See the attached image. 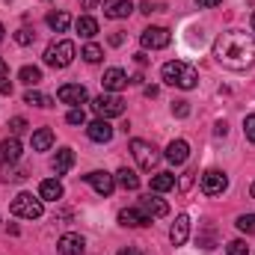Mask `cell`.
Instances as JSON below:
<instances>
[{"instance_id": "6da1fadb", "label": "cell", "mask_w": 255, "mask_h": 255, "mask_svg": "<svg viewBox=\"0 0 255 255\" xmlns=\"http://www.w3.org/2000/svg\"><path fill=\"white\" fill-rule=\"evenodd\" d=\"M214 57L220 65L232 71H244L255 60V39L244 30H229L214 42Z\"/></svg>"}, {"instance_id": "7a4b0ae2", "label": "cell", "mask_w": 255, "mask_h": 255, "mask_svg": "<svg viewBox=\"0 0 255 255\" xmlns=\"http://www.w3.org/2000/svg\"><path fill=\"white\" fill-rule=\"evenodd\" d=\"M160 77H163V83L178 86V89H193V86L199 83V71H196L190 63H181V60L166 63L160 68Z\"/></svg>"}, {"instance_id": "3957f363", "label": "cell", "mask_w": 255, "mask_h": 255, "mask_svg": "<svg viewBox=\"0 0 255 255\" xmlns=\"http://www.w3.org/2000/svg\"><path fill=\"white\" fill-rule=\"evenodd\" d=\"M9 211H12L15 217H21V220H39L45 208H42V199H36L33 193H18V196L12 199Z\"/></svg>"}, {"instance_id": "277c9868", "label": "cell", "mask_w": 255, "mask_h": 255, "mask_svg": "<svg viewBox=\"0 0 255 255\" xmlns=\"http://www.w3.org/2000/svg\"><path fill=\"white\" fill-rule=\"evenodd\" d=\"M71 60H74V42H68V39L51 42L45 48V65H51V68H65V65H71Z\"/></svg>"}, {"instance_id": "5b68a950", "label": "cell", "mask_w": 255, "mask_h": 255, "mask_svg": "<svg viewBox=\"0 0 255 255\" xmlns=\"http://www.w3.org/2000/svg\"><path fill=\"white\" fill-rule=\"evenodd\" d=\"M130 154L139 163V169H154L157 160H160V151L151 142H145V139H130Z\"/></svg>"}, {"instance_id": "8992f818", "label": "cell", "mask_w": 255, "mask_h": 255, "mask_svg": "<svg viewBox=\"0 0 255 255\" xmlns=\"http://www.w3.org/2000/svg\"><path fill=\"white\" fill-rule=\"evenodd\" d=\"M92 110L101 119H113V116H122L125 113V101L119 95H98V98H92Z\"/></svg>"}, {"instance_id": "52a82bcc", "label": "cell", "mask_w": 255, "mask_h": 255, "mask_svg": "<svg viewBox=\"0 0 255 255\" xmlns=\"http://www.w3.org/2000/svg\"><path fill=\"white\" fill-rule=\"evenodd\" d=\"M139 42H142V48L160 51V48H166V45L172 42V33H169L166 27H145V30L139 33Z\"/></svg>"}, {"instance_id": "ba28073f", "label": "cell", "mask_w": 255, "mask_h": 255, "mask_svg": "<svg viewBox=\"0 0 255 255\" xmlns=\"http://www.w3.org/2000/svg\"><path fill=\"white\" fill-rule=\"evenodd\" d=\"M202 193L205 196H220V193L229 187V175L226 172H220V169H208V172H202Z\"/></svg>"}, {"instance_id": "9c48e42d", "label": "cell", "mask_w": 255, "mask_h": 255, "mask_svg": "<svg viewBox=\"0 0 255 255\" xmlns=\"http://www.w3.org/2000/svg\"><path fill=\"white\" fill-rule=\"evenodd\" d=\"M86 178V184H92L98 196H110V193L116 190V175H110V172H89V175H83Z\"/></svg>"}, {"instance_id": "30bf717a", "label": "cell", "mask_w": 255, "mask_h": 255, "mask_svg": "<svg viewBox=\"0 0 255 255\" xmlns=\"http://www.w3.org/2000/svg\"><path fill=\"white\" fill-rule=\"evenodd\" d=\"M57 98L63 101V104H71V107H80L83 101H86V86H80V83H65L57 89Z\"/></svg>"}, {"instance_id": "8fae6325", "label": "cell", "mask_w": 255, "mask_h": 255, "mask_svg": "<svg viewBox=\"0 0 255 255\" xmlns=\"http://www.w3.org/2000/svg\"><path fill=\"white\" fill-rule=\"evenodd\" d=\"M128 83H130V77H128L122 68H107V71H104V77H101L104 92H122Z\"/></svg>"}, {"instance_id": "7c38bea8", "label": "cell", "mask_w": 255, "mask_h": 255, "mask_svg": "<svg viewBox=\"0 0 255 255\" xmlns=\"http://www.w3.org/2000/svg\"><path fill=\"white\" fill-rule=\"evenodd\" d=\"M83 250H86V241L80 235H74V232H68L57 241V253L60 255H83Z\"/></svg>"}, {"instance_id": "4fadbf2b", "label": "cell", "mask_w": 255, "mask_h": 255, "mask_svg": "<svg viewBox=\"0 0 255 255\" xmlns=\"http://www.w3.org/2000/svg\"><path fill=\"white\" fill-rule=\"evenodd\" d=\"M187 238H190V217H187V214H178L175 223H172V229H169V241H172L175 247H184Z\"/></svg>"}, {"instance_id": "5bb4252c", "label": "cell", "mask_w": 255, "mask_h": 255, "mask_svg": "<svg viewBox=\"0 0 255 255\" xmlns=\"http://www.w3.org/2000/svg\"><path fill=\"white\" fill-rule=\"evenodd\" d=\"M119 223L130 226V229H142V226H151V217L142 208H125V211H119Z\"/></svg>"}, {"instance_id": "9a60e30c", "label": "cell", "mask_w": 255, "mask_h": 255, "mask_svg": "<svg viewBox=\"0 0 255 255\" xmlns=\"http://www.w3.org/2000/svg\"><path fill=\"white\" fill-rule=\"evenodd\" d=\"M18 157H21V142H18V136H6V139H0V166H6V163H18Z\"/></svg>"}, {"instance_id": "2e32d148", "label": "cell", "mask_w": 255, "mask_h": 255, "mask_svg": "<svg viewBox=\"0 0 255 255\" xmlns=\"http://www.w3.org/2000/svg\"><path fill=\"white\" fill-rule=\"evenodd\" d=\"M86 133H89V139L92 142H110L113 139V125L107 122V119H95V122H89V128H86Z\"/></svg>"}, {"instance_id": "e0dca14e", "label": "cell", "mask_w": 255, "mask_h": 255, "mask_svg": "<svg viewBox=\"0 0 255 255\" xmlns=\"http://www.w3.org/2000/svg\"><path fill=\"white\" fill-rule=\"evenodd\" d=\"M187 157H190V145H187V139H172V142L166 145V160H169V163L181 166V163H187Z\"/></svg>"}, {"instance_id": "ac0fdd59", "label": "cell", "mask_w": 255, "mask_h": 255, "mask_svg": "<svg viewBox=\"0 0 255 255\" xmlns=\"http://www.w3.org/2000/svg\"><path fill=\"white\" fill-rule=\"evenodd\" d=\"M133 12V3L130 0H104V15L119 21V18H128Z\"/></svg>"}, {"instance_id": "d6986e66", "label": "cell", "mask_w": 255, "mask_h": 255, "mask_svg": "<svg viewBox=\"0 0 255 255\" xmlns=\"http://www.w3.org/2000/svg\"><path fill=\"white\" fill-rule=\"evenodd\" d=\"M139 208L154 220V217H166L169 214V205L163 202V199H157V196H145V199H139Z\"/></svg>"}, {"instance_id": "ffe728a7", "label": "cell", "mask_w": 255, "mask_h": 255, "mask_svg": "<svg viewBox=\"0 0 255 255\" xmlns=\"http://www.w3.org/2000/svg\"><path fill=\"white\" fill-rule=\"evenodd\" d=\"M39 199H42V202H57V199H63V184H60L57 178L42 181V184H39Z\"/></svg>"}, {"instance_id": "44dd1931", "label": "cell", "mask_w": 255, "mask_h": 255, "mask_svg": "<svg viewBox=\"0 0 255 255\" xmlns=\"http://www.w3.org/2000/svg\"><path fill=\"white\" fill-rule=\"evenodd\" d=\"M51 166H54V172H57V175H65V172L74 166V151H71V148H60Z\"/></svg>"}, {"instance_id": "7402d4cb", "label": "cell", "mask_w": 255, "mask_h": 255, "mask_svg": "<svg viewBox=\"0 0 255 255\" xmlns=\"http://www.w3.org/2000/svg\"><path fill=\"white\" fill-rule=\"evenodd\" d=\"M54 145V130L51 128H39L33 133V151H48Z\"/></svg>"}, {"instance_id": "603a6c76", "label": "cell", "mask_w": 255, "mask_h": 255, "mask_svg": "<svg viewBox=\"0 0 255 255\" xmlns=\"http://www.w3.org/2000/svg\"><path fill=\"white\" fill-rule=\"evenodd\" d=\"M175 187V175L172 172H157L154 178H151V193H166Z\"/></svg>"}, {"instance_id": "cb8c5ba5", "label": "cell", "mask_w": 255, "mask_h": 255, "mask_svg": "<svg viewBox=\"0 0 255 255\" xmlns=\"http://www.w3.org/2000/svg\"><path fill=\"white\" fill-rule=\"evenodd\" d=\"M77 33H80L83 39L98 36V21H95L92 15H80V18H77Z\"/></svg>"}, {"instance_id": "d4e9b609", "label": "cell", "mask_w": 255, "mask_h": 255, "mask_svg": "<svg viewBox=\"0 0 255 255\" xmlns=\"http://www.w3.org/2000/svg\"><path fill=\"white\" fill-rule=\"evenodd\" d=\"M18 80H21L24 86H39V83H42V68H36V65H24V68L18 71Z\"/></svg>"}, {"instance_id": "484cf974", "label": "cell", "mask_w": 255, "mask_h": 255, "mask_svg": "<svg viewBox=\"0 0 255 255\" xmlns=\"http://www.w3.org/2000/svg\"><path fill=\"white\" fill-rule=\"evenodd\" d=\"M116 184H119V187H125V190H136V187H139V178H136V172H133V169L122 166V169L116 172Z\"/></svg>"}, {"instance_id": "4316f807", "label": "cell", "mask_w": 255, "mask_h": 255, "mask_svg": "<svg viewBox=\"0 0 255 255\" xmlns=\"http://www.w3.org/2000/svg\"><path fill=\"white\" fill-rule=\"evenodd\" d=\"M24 104H30V107H51L54 101L45 92H39V89H27L24 92Z\"/></svg>"}, {"instance_id": "83f0119b", "label": "cell", "mask_w": 255, "mask_h": 255, "mask_svg": "<svg viewBox=\"0 0 255 255\" xmlns=\"http://www.w3.org/2000/svg\"><path fill=\"white\" fill-rule=\"evenodd\" d=\"M68 24H71L68 12H51V15H48V27H51L54 33H65V30H68Z\"/></svg>"}, {"instance_id": "f1b7e54d", "label": "cell", "mask_w": 255, "mask_h": 255, "mask_svg": "<svg viewBox=\"0 0 255 255\" xmlns=\"http://www.w3.org/2000/svg\"><path fill=\"white\" fill-rule=\"evenodd\" d=\"M80 54H83V60H86V63H101V57H104V51H101L95 42H89Z\"/></svg>"}, {"instance_id": "f546056e", "label": "cell", "mask_w": 255, "mask_h": 255, "mask_svg": "<svg viewBox=\"0 0 255 255\" xmlns=\"http://www.w3.org/2000/svg\"><path fill=\"white\" fill-rule=\"evenodd\" d=\"M235 226H238L244 235H255V214H241Z\"/></svg>"}, {"instance_id": "4dcf8cb0", "label": "cell", "mask_w": 255, "mask_h": 255, "mask_svg": "<svg viewBox=\"0 0 255 255\" xmlns=\"http://www.w3.org/2000/svg\"><path fill=\"white\" fill-rule=\"evenodd\" d=\"M199 247H205V250H214V247H217V232H214L211 226L199 235Z\"/></svg>"}, {"instance_id": "1f68e13d", "label": "cell", "mask_w": 255, "mask_h": 255, "mask_svg": "<svg viewBox=\"0 0 255 255\" xmlns=\"http://www.w3.org/2000/svg\"><path fill=\"white\" fill-rule=\"evenodd\" d=\"M226 253L229 255H250V247H247V241H232L226 247Z\"/></svg>"}, {"instance_id": "d6a6232c", "label": "cell", "mask_w": 255, "mask_h": 255, "mask_svg": "<svg viewBox=\"0 0 255 255\" xmlns=\"http://www.w3.org/2000/svg\"><path fill=\"white\" fill-rule=\"evenodd\" d=\"M33 39H36V33L27 30V27H21V30L15 33V42H18V45H33Z\"/></svg>"}, {"instance_id": "836d02e7", "label": "cell", "mask_w": 255, "mask_h": 255, "mask_svg": "<svg viewBox=\"0 0 255 255\" xmlns=\"http://www.w3.org/2000/svg\"><path fill=\"white\" fill-rule=\"evenodd\" d=\"M65 122H68V125H83V122H86V113H83L80 107H74V110H68Z\"/></svg>"}, {"instance_id": "e575fe53", "label": "cell", "mask_w": 255, "mask_h": 255, "mask_svg": "<svg viewBox=\"0 0 255 255\" xmlns=\"http://www.w3.org/2000/svg\"><path fill=\"white\" fill-rule=\"evenodd\" d=\"M193 181H196V169H187V172L181 175V181H178V190L187 193V190L193 187Z\"/></svg>"}, {"instance_id": "d590c367", "label": "cell", "mask_w": 255, "mask_h": 255, "mask_svg": "<svg viewBox=\"0 0 255 255\" xmlns=\"http://www.w3.org/2000/svg\"><path fill=\"white\" fill-rule=\"evenodd\" d=\"M172 116L187 119V116H190V104H187V101H175V104H172Z\"/></svg>"}, {"instance_id": "8d00e7d4", "label": "cell", "mask_w": 255, "mask_h": 255, "mask_svg": "<svg viewBox=\"0 0 255 255\" xmlns=\"http://www.w3.org/2000/svg\"><path fill=\"white\" fill-rule=\"evenodd\" d=\"M9 130H12V136H18V133H24V130H27V119H21V116H15V119L9 122Z\"/></svg>"}, {"instance_id": "74e56055", "label": "cell", "mask_w": 255, "mask_h": 255, "mask_svg": "<svg viewBox=\"0 0 255 255\" xmlns=\"http://www.w3.org/2000/svg\"><path fill=\"white\" fill-rule=\"evenodd\" d=\"M244 133H247L250 142H255V116H247L244 119Z\"/></svg>"}, {"instance_id": "f35d334b", "label": "cell", "mask_w": 255, "mask_h": 255, "mask_svg": "<svg viewBox=\"0 0 255 255\" xmlns=\"http://www.w3.org/2000/svg\"><path fill=\"white\" fill-rule=\"evenodd\" d=\"M139 12H145V15H151V12H163V3H151V0H145V3H139Z\"/></svg>"}, {"instance_id": "ab89813d", "label": "cell", "mask_w": 255, "mask_h": 255, "mask_svg": "<svg viewBox=\"0 0 255 255\" xmlns=\"http://www.w3.org/2000/svg\"><path fill=\"white\" fill-rule=\"evenodd\" d=\"M0 95H12V80H9V74H0Z\"/></svg>"}, {"instance_id": "60d3db41", "label": "cell", "mask_w": 255, "mask_h": 255, "mask_svg": "<svg viewBox=\"0 0 255 255\" xmlns=\"http://www.w3.org/2000/svg\"><path fill=\"white\" fill-rule=\"evenodd\" d=\"M223 0H196V6L199 9H214V6H220Z\"/></svg>"}, {"instance_id": "b9f144b4", "label": "cell", "mask_w": 255, "mask_h": 255, "mask_svg": "<svg viewBox=\"0 0 255 255\" xmlns=\"http://www.w3.org/2000/svg\"><path fill=\"white\" fill-rule=\"evenodd\" d=\"M122 42H125V36H122V33H110V45H116V48H119Z\"/></svg>"}, {"instance_id": "7bdbcfd3", "label": "cell", "mask_w": 255, "mask_h": 255, "mask_svg": "<svg viewBox=\"0 0 255 255\" xmlns=\"http://www.w3.org/2000/svg\"><path fill=\"white\" fill-rule=\"evenodd\" d=\"M80 3H83V9H95V6H98L101 0H80Z\"/></svg>"}, {"instance_id": "ee69618b", "label": "cell", "mask_w": 255, "mask_h": 255, "mask_svg": "<svg viewBox=\"0 0 255 255\" xmlns=\"http://www.w3.org/2000/svg\"><path fill=\"white\" fill-rule=\"evenodd\" d=\"M226 130H229V128H226V122H217V133H220V136H226Z\"/></svg>"}, {"instance_id": "f6af8a7d", "label": "cell", "mask_w": 255, "mask_h": 255, "mask_svg": "<svg viewBox=\"0 0 255 255\" xmlns=\"http://www.w3.org/2000/svg\"><path fill=\"white\" fill-rule=\"evenodd\" d=\"M119 255H142V253H139V250H133V247H128V250H122Z\"/></svg>"}, {"instance_id": "bcb514c9", "label": "cell", "mask_w": 255, "mask_h": 255, "mask_svg": "<svg viewBox=\"0 0 255 255\" xmlns=\"http://www.w3.org/2000/svg\"><path fill=\"white\" fill-rule=\"evenodd\" d=\"M0 74H9V65H6V60L0 57Z\"/></svg>"}, {"instance_id": "7dc6e473", "label": "cell", "mask_w": 255, "mask_h": 255, "mask_svg": "<svg viewBox=\"0 0 255 255\" xmlns=\"http://www.w3.org/2000/svg\"><path fill=\"white\" fill-rule=\"evenodd\" d=\"M3 33H6V30H3V24H0V42H3Z\"/></svg>"}, {"instance_id": "c3c4849f", "label": "cell", "mask_w": 255, "mask_h": 255, "mask_svg": "<svg viewBox=\"0 0 255 255\" xmlns=\"http://www.w3.org/2000/svg\"><path fill=\"white\" fill-rule=\"evenodd\" d=\"M250 193H253V199H255V181H253V187H250Z\"/></svg>"}, {"instance_id": "681fc988", "label": "cell", "mask_w": 255, "mask_h": 255, "mask_svg": "<svg viewBox=\"0 0 255 255\" xmlns=\"http://www.w3.org/2000/svg\"><path fill=\"white\" fill-rule=\"evenodd\" d=\"M253 30H255V15H253Z\"/></svg>"}]
</instances>
